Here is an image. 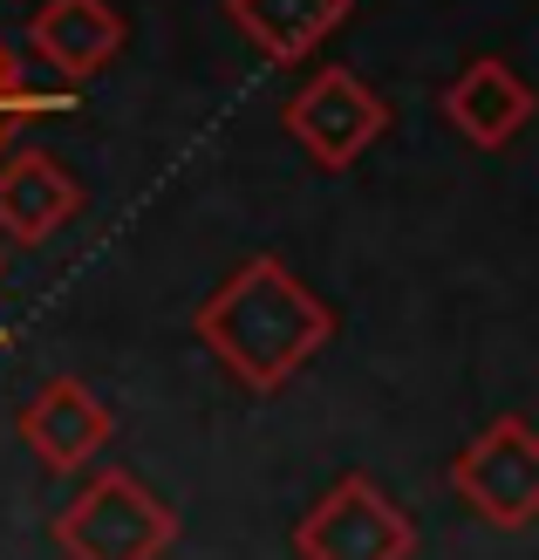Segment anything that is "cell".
<instances>
[{"mask_svg": "<svg viewBox=\"0 0 539 560\" xmlns=\"http://www.w3.org/2000/svg\"><path fill=\"white\" fill-rule=\"evenodd\" d=\"M191 335L233 383L273 397L335 342V307L307 280H294L273 254H260L225 273L212 301H198Z\"/></svg>", "mask_w": 539, "mask_h": 560, "instance_id": "obj_1", "label": "cell"}, {"mask_svg": "<svg viewBox=\"0 0 539 560\" xmlns=\"http://www.w3.org/2000/svg\"><path fill=\"white\" fill-rule=\"evenodd\" d=\"M178 540V513L124 465H103L55 513V547L69 560H164Z\"/></svg>", "mask_w": 539, "mask_h": 560, "instance_id": "obj_2", "label": "cell"}, {"mask_svg": "<svg viewBox=\"0 0 539 560\" xmlns=\"http://www.w3.org/2000/svg\"><path fill=\"white\" fill-rule=\"evenodd\" d=\"M410 553H417L410 513L362 471L335 479L294 520V560H410Z\"/></svg>", "mask_w": 539, "mask_h": 560, "instance_id": "obj_3", "label": "cell"}, {"mask_svg": "<svg viewBox=\"0 0 539 560\" xmlns=\"http://www.w3.org/2000/svg\"><path fill=\"white\" fill-rule=\"evenodd\" d=\"M450 492L485 526H505V534L532 526L539 520V438L526 417H499V424L478 431L450 458Z\"/></svg>", "mask_w": 539, "mask_h": 560, "instance_id": "obj_4", "label": "cell"}, {"mask_svg": "<svg viewBox=\"0 0 539 560\" xmlns=\"http://www.w3.org/2000/svg\"><path fill=\"white\" fill-rule=\"evenodd\" d=\"M280 124H288V137L307 151V164H321V172H349V164L389 130V103L368 90L355 69L328 62V69H315L288 96Z\"/></svg>", "mask_w": 539, "mask_h": 560, "instance_id": "obj_5", "label": "cell"}, {"mask_svg": "<svg viewBox=\"0 0 539 560\" xmlns=\"http://www.w3.org/2000/svg\"><path fill=\"white\" fill-rule=\"evenodd\" d=\"M109 431H117V417L103 410V397L82 376H55L42 383L35 397L21 410V444L35 452L48 471H90L103 458Z\"/></svg>", "mask_w": 539, "mask_h": 560, "instance_id": "obj_6", "label": "cell"}, {"mask_svg": "<svg viewBox=\"0 0 539 560\" xmlns=\"http://www.w3.org/2000/svg\"><path fill=\"white\" fill-rule=\"evenodd\" d=\"M27 42L62 82H90L124 55L130 21L109 0H42L35 21H27Z\"/></svg>", "mask_w": 539, "mask_h": 560, "instance_id": "obj_7", "label": "cell"}, {"mask_svg": "<svg viewBox=\"0 0 539 560\" xmlns=\"http://www.w3.org/2000/svg\"><path fill=\"white\" fill-rule=\"evenodd\" d=\"M82 212V185L69 164H55L48 151H8L0 158V240L42 246L48 233H62Z\"/></svg>", "mask_w": 539, "mask_h": 560, "instance_id": "obj_8", "label": "cell"}, {"mask_svg": "<svg viewBox=\"0 0 539 560\" xmlns=\"http://www.w3.org/2000/svg\"><path fill=\"white\" fill-rule=\"evenodd\" d=\"M444 117H450V130H458L465 144L505 151V144L526 130V117H532V90H526V75H519L513 62L478 55V62H465L458 82L444 90Z\"/></svg>", "mask_w": 539, "mask_h": 560, "instance_id": "obj_9", "label": "cell"}, {"mask_svg": "<svg viewBox=\"0 0 539 560\" xmlns=\"http://www.w3.org/2000/svg\"><path fill=\"white\" fill-rule=\"evenodd\" d=\"M225 14L267 62H307L355 14V0H225Z\"/></svg>", "mask_w": 539, "mask_h": 560, "instance_id": "obj_10", "label": "cell"}, {"mask_svg": "<svg viewBox=\"0 0 539 560\" xmlns=\"http://www.w3.org/2000/svg\"><path fill=\"white\" fill-rule=\"evenodd\" d=\"M62 109H75V90H42V82L14 62V48L0 42V158H8V144L35 117H62Z\"/></svg>", "mask_w": 539, "mask_h": 560, "instance_id": "obj_11", "label": "cell"}, {"mask_svg": "<svg viewBox=\"0 0 539 560\" xmlns=\"http://www.w3.org/2000/svg\"><path fill=\"white\" fill-rule=\"evenodd\" d=\"M0 349H8V335H0Z\"/></svg>", "mask_w": 539, "mask_h": 560, "instance_id": "obj_12", "label": "cell"}]
</instances>
